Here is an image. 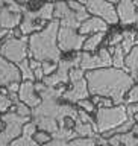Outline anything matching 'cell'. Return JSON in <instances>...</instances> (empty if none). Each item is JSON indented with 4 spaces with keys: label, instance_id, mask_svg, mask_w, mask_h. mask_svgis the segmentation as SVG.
I'll return each instance as SVG.
<instances>
[{
    "label": "cell",
    "instance_id": "30",
    "mask_svg": "<svg viewBox=\"0 0 138 146\" xmlns=\"http://www.w3.org/2000/svg\"><path fill=\"white\" fill-rule=\"evenodd\" d=\"M9 146H40L34 140V137H27V135H20L18 139H15Z\"/></svg>",
    "mask_w": 138,
    "mask_h": 146
},
{
    "label": "cell",
    "instance_id": "18",
    "mask_svg": "<svg viewBox=\"0 0 138 146\" xmlns=\"http://www.w3.org/2000/svg\"><path fill=\"white\" fill-rule=\"evenodd\" d=\"M125 67L131 73V76L137 79L138 78V46L132 47V50L126 55L125 58Z\"/></svg>",
    "mask_w": 138,
    "mask_h": 146
},
{
    "label": "cell",
    "instance_id": "27",
    "mask_svg": "<svg viewBox=\"0 0 138 146\" xmlns=\"http://www.w3.org/2000/svg\"><path fill=\"white\" fill-rule=\"evenodd\" d=\"M71 12V9L70 6H68V3L65 2H58V3H55V12H53V17H55V20H62L65 15H68V14Z\"/></svg>",
    "mask_w": 138,
    "mask_h": 146
},
{
    "label": "cell",
    "instance_id": "32",
    "mask_svg": "<svg viewBox=\"0 0 138 146\" xmlns=\"http://www.w3.org/2000/svg\"><path fill=\"white\" fill-rule=\"evenodd\" d=\"M14 111H15L18 116H23V117H29L30 114H32V111L29 110V107H27L26 104L20 102V100H18L17 104H14Z\"/></svg>",
    "mask_w": 138,
    "mask_h": 146
},
{
    "label": "cell",
    "instance_id": "56",
    "mask_svg": "<svg viewBox=\"0 0 138 146\" xmlns=\"http://www.w3.org/2000/svg\"><path fill=\"white\" fill-rule=\"evenodd\" d=\"M137 27H138V20H137Z\"/></svg>",
    "mask_w": 138,
    "mask_h": 146
},
{
    "label": "cell",
    "instance_id": "6",
    "mask_svg": "<svg viewBox=\"0 0 138 146\" xmlns=\"http://www.w3.org/2000/svg\"><path fill=\"white\" fill-rule=\"evenodd\" d=\"M11 36L0 46V56H3L5 59H8L12 64L15 62L18 66L23 61H26L27 38H11Z\"/></svg>",
    "mask_w": 138,
    "mask_h": 146
},
{
    "label": "cell",
    "instance_id": "20",
    "mask_svg": "<svg viewBox=\"0 0 138 146\" xmlns=\"http://www.w3.org/2000/svg\"><path fill=\"white\" fill-rule=\"evenodd\" d=\"M65 87L61 85V87H46V88L40 93V98L41 100H58L59 98H62L64 93H65Z\"/></svg>",
    "mask_w": 138,
    "mask_h": 146
},
{
    "label": "cell",
    "instance_id": "12",
    "mask_svg": "<svg viewBox=\"0 0 138 146\" xmlns=\"http://www.w3.org/2000/svg\"><path fill=\"white\" fill-rule=\"evenodd\" d=\"M18 98H20V102L26 104L29 108H36L41 104V98H40V96H36L35 84L32 81H24L20 85Z\"/></svg>",
    "mask_w": 138,
    "mask_h": 146
},
{
    "label": "cell",
    "instance_id": "19",
    "mask_svg": "<svg viewBox=\"0 0 138 146\" xmlns=\"http://www.w3.org/2000/svg\"><path fill=\"white\" fill-rule=\"evenodd\" d=\"M34 122L36 128H40L44 132H49V134H53L59 129V123L50 117H34Z\"/></svg>",
    "mask_w": 138,
    "mask_h": 146
},
{
    "label": "cell",
    "instance_id": "3",
    "mask_svg": "<svg viewBox=\"0 0 138 146\" xmlns=\"http://www.w3.org/2000/svg\"><path fill=\"white\" fill-rule=\"evenodd\" d=\"M34 117H50L55 119L59 126H65V117H70L73 122L79 123V114L71 105L59 104L58 100H41V104L36 108L32 110Z\"/></svg>",
    "mask_w": 138,
    "mask_h": 146
},
{
    "label": "cell",
    "instance_id": "33",
    "mask_svg": "<svg viewBox=\"0 0 138 146\" xmlns=\"http://www.w3.org/2000/svg\"><path fill=\"white\" fill-rule=\"evenodd\" d=\"M14 102L8 98V94H2L0 93V113H8V110L11 108V105Z\"/></svg>",
    "mask_w": 138,
    "mask_h": 146
},
{
    "label": "cell",
    "instance_id": "7",
    "mask_svg": "<svg viewBox=\"0 0 138 146\" xmlns=\"http://www.w3.org/2000/svg\"><path fill=\"white\" fill-rule=\"evenodd\" d=\"M81 66V53H77L71 59H62L58 64V70L50 76H44L43 84L46 87H56L58 84H65L70 81V70Z\"/></svg>",
    "mask_w": 138,
    "mask_h": 146
},
{
    "label": "cell",
    "instance_id": "54",
    "mask_svg": "<svg viewBox=\"0 0 138 146\" xmlns=\"http://www.w3.org/2000/svg\"><path fill=\"white\" fill-rule=\"evenodd\" d=\"M134 5H135V8H138V2H135Z\"/></svg>",
    "mask_w": 138,
    "mask_h": 146
},
{
    "label": "cell",
    "instance_id": "1",
    "mask_svg": "<svg viewBox=\"0 0 138 146\" xmlns=\"http://www.w3.org/2000/svg\"><path fill=\"white\" fill-rule=\"evenodd\" d=\"M88 91L93 96L111 99L114 105H121L126 91L134 87V78L120 68L105 67L85 73Z\"/></svg>",
    "mask_w": 138,
    "mask_h": 146
},
{
    "label": "cell",
    "instance_id": "4",
    "mask_svg": "<svg viewBox=\"0 0 138 146\" xmlns=\"http://www.w3.org/2000/svg\"><path fill=\"white\" fill-rule=\"evenodd\" d=\"M127 120L126 105H114L111 108H99L96 113V126L97 131L106 134L109 131L117 129L121 123Z\"/></svg>",
    "mask_w": 138,
    "mask_h": 146
},
{
    "label": "cell",
    "instance_id": "25",
    "mask_svg": "<svg viewBox=\"0 0 138 146\" xmlns=\"http://www.w3.org/2000/svg\"><path fill=\"white\" fill-rule=\"evenodd\" d=\"M75 132L79 137H93L94 135V129H93V125L91 123H76L75 125Z\"/></svg>",
    "mask_w": 138,
    "mask_h": 146
},
{
    "label": "cell",
    "instance_id": "5",
    "mask_svg": "<svg viewBox=\"0 0 138 146\" xmlns=\"http://www.w3.org/2000/svg\"><path fill=\"white\" fill-rule=\"evenodd\" d=\"M2 122L6 123V128L0 131V146H9L15 139L23 134V126L29 122V117L18 116L15 111H8L2 114Z\"/></svg>",
    "mask_w": 138,
    "mask_h": 146
},
{
    "label": "cell",
    "instance_id": "50",
    "mask_svg": "<svg viewBox=\"0 0 138 146\" xmlns=\"http://www.w3.org/2000/svg\"><path fill=\"white\" fill-rule=\"evenodd\" d=\"M6 35H11V32H9L8 29H2V31H0V40L5 38Z\"/></svg>",
    "mask_w": 138,
    "mask_h": 146
},
{
    "label": "cell",
    "instance_id": "22",
    "mask_svg": "<svg viewBox=\"0 0 138 146\" xmlns=\"http://www.w3.org/2000/svg\"><path fill=\"white\" fill-rule=\"evenodd\" d=\"M103 36H105V34L103 32H100V34H94V35H91V36H88L86 38V41L84 43V49L85 52H93V50H96L97 49V46L102 43V40H103Z\"/></svg>",
    "mask_w": 138,
    "mask_h": 146
},
{
    "label": "cell",
    "instance_id": "11",
    "mask_svg": "<svg viewBox=\"0 0 138 146\" xmlns=\"http://www.w3.org/2000/svg\"><path fill=\"white\" fill-rule=\"evenodd\" d=\"M90 96V91H88V84H86V79L77 81V82H73L71 84V88L67 90L64 93L62 98L67 100V102H71V104H77L81 100L86 99Z\"/></svg>",
    "mask_w": 138,
    "mask_h": 146
},
{
    "label": "cell",
    "instance_id": "8",
    "mask_svg": "<svg viewBox=\"0 0 138 146\" xmlns=\"http://www.w3.org/2000/svg\"><path fill=\"white\" fill-rule=\"evenodd\" d=\"M84 5L90 14H94V17L102 18L106 25H117L118 23L117 9L114 8L112 3L105 2V0H86V2H84Z\"/></svg>",
    "mask_w": 138,
    "mask_h": 146
},
{
    "label": "cell",
    "instance_id": "9",
    "mask_svg": "<svg viewBox=\"0 0 138 146\" xmlns=\"http://www.w3.org/2000/svg\"><path fill=\"white\" fill-rule=\"evenodd\" d=\"M86 38L84 35L77 34L75 29H68V27H59L58 32V46L61 52H70V50H79L84 47V43Z\"/></svg>",
    "mask_w": 138,
    "mask_h": 146
},
{
    "label": "cell",
    "instance_id": "29",
    "mask_svg": "<svg viewBox=\"0 0 138 146\" xmlns=\"http://www.w3.org/2000/svg\"><path fill=\"white\" fill-rule=\"evenodd\" d=\"M120 143L123 146H138V137L134 132H126V134H118Z\"/></svg>",
    "mask_w": 138,
    "mask_h": 146
},
{
    "label": "cell",
    "instance_id": "37",
    "mask_svg": "<svg viewBox=\"0 0 138 146\" xmlns=\"http://www.w3.org/2000/svg\"><path fill=\"white\" fill-rule=\"evenodd\" d=\"M36 134V125L35 122H27L24 126H23V135L27 137H34Z\"/></svg>",
    "mask_w": 138,
    "mask_h": 146
},
{
    "label": "cell",
    "instance_id": "41",
    "mask_svg": "<svg viewBox=\"0 0 138 146\" xmlns=\"http://www.w3.org/2000/svg\"><path fill=\"white\" fill-rule=\"evenodd\" d=\"M77 114H79V120L82 122V123H96V122H93V119H91V116H90V113H86V111H84V110H79L77 111Z\"/></svg>",
    "mask_w": 138,
    "mask_h": 146
},
{
    "label": "cell",
    "instance_id": "38",
    "mask_svg": "<svg viewBox=\"0 0 138 146\" xmlns=\"http://www.w3.org/2000/svg\"><path fill=\"white\" fill-rule=\"evenodd\" d=\"M81 79H84V70H82L81 67L71 68V70H70V81H71V84H73V82L81 81Z\"/></svg>",
    "mask_w": 138,
    "mask_h": 146
},
{
    "label": "cell",
    "instance_id": "49",
    "mask_svg": "<svg viewBox=\"0 0 138 146\" xmlns=\"http://www.w3.org/2000/svg\"><path fill=\"white\" fill-rule=\"evenodd\" d=\"M46 88V85L43 84V82H38V84H35V91H38V93H41Z\"/></svg>",
    "mask_w": 138,
    "mask_h": 146
},
{
    "label": "cell",
    "instance_id": "46",
    "mask_svg": "<svg viewBox=\"0 0 138 146\" xmlns=\"http://www.w3.org/2000/svg\"><path fill=\"white\" fill-rule=\"evenodd\" d=\"M114 105V102L108 98H100V102H99V108H111Z\"/></svg>",
    "mask_w": 138,
    "mask_h": 146
},
{
    "label": "cell",
    "instance_id": "10",
    "mask_svg": "<svg viewBox=\"0 0 138 146\" xmlns=\"http://www.w3.org/2000/svg\"><path fill=\"white\" fill-rule=\"evenodd\" d=\"M21 73L17 66L9 62L8 59L0 56V87L2 85H11L12 82H20Z\"/></svg>",
    "mask_w": 138,
    "mask_h": 146
},
{
    "label": "cell",
    "instance_id": "39",
    "mask_svg": "<svg viewBox=\"0 0 138 146\" xmlns=\"http://www.w3.org/2000/svg\"><path fill=\"white\" fill-rule=\"evenodd\" d=\"M129 104H138V85L132 87L129 90V96L126 99V105H129Z\"/></svg>",
    "mask_w": 138,
    "mask_h": 146
},
{
    "label": "cell",
    "instance_id": "45",
    "mask_svg": "<svg viewBox=\"0 0 138 146\" xmlns=\"http://www.w3.org/2000/svg\"><path fill=\"white\" fill-rule=\"evenodd\" d=\"M126 111H127V116L134 117L135 114H138V104H129V105H126Z\"/></svg>",
    "mask_w": 138,
    "mask_h": 146
},
{
    "label": "cell",
    "instance_id": "31",
    "mask_svg": "<svg viewBox=\"0 0 138 146\" xmlns=\"http://www.w3.org/2000/svg\"><path fill=\"white\" fill-rule=\"evenodd\" d=\"M97 140L93 137H77V139L70 141V146H96Z\"/></svg>",
    "mask_w": 138,
    "mask_h": 146
},
{
    "label": "cell",
    "instance_id": "53",
    "mask_svg": "<svg viewBox=\"0 0 138 146\" xmlns=\"http://www.w3.org/2000/svg\"><path fill=\"white\" fill-rule=\"evenodd\" d=\"M2 123H3V122H2V119H0V129H2Z\"/></svg>",
    "mask_w": 138,
    "mask_h": 146
},
{
    "label": "cell",
    "instance_id": "28",
    "mask_svg": "<svg viewBox=\"0 0 138 146\" xmlns=\"http://www.w3.org/2000/svg\"><path fill=\"white\" fill-rule=\"evenodd\" d=\"M18 70L21 73V78H24L26 81H34L35 79V75H34V70L30 68L29 66V61H23L21 64H18Z\"/></svg>",
    "mask_w": 138,
    "mask_h": 146
},
{
    "label": "cell",
    "instance_id": "23",
    "mask_svg": "<svg viewBox=\"0 0 138 146\" xmlns=\"http://www.w3.org/2000/svg\"><path fill=\"white\" fill-rule=\"evenodd\" d=\"M53 139H58V140H65V141H71V140H75L77 139V135L75 131H71L70 128H67V126H59V129L56 132H53Z\"/></svg>",
    "mask_w": 138,
    "mask_h": 146
},
{
    "label": "cell",
    "instance_id": "55",
    "mask_svg": "<svg viewBox=\"0 0 138 146\" xmlns=\"http://www.w3.org/2000/svg\"><path fill=\"white\" fill-rule=\"evenodd\" d=\"M135 43H138V35H137V40H135Z\"/></svg>",
    "mask_w": 138,
    "mask_h": 146
},
{
    "label": "cell",
    "instance_id": "44",
    "mask_svg": "<svg viewBox=\"0 0 138 146\" xmlns=\"http://www.w3.org/2000/svg\"><path fill=\"white\" fill-rule=\"evenodd\" d=\"M120 41H123V34H118V32H116V34H112V36L109 38V44L116 47V46L120 43Z\"/></svg>",
    "mask_w": 138,
    "mask_h": 146
},
{
    "label": "cell",
    "instance_id": "48",
    "mask_svg": "<svg viewBox=\"0 0 138 146\" xmlns=\"http://www.w3.org/2000/svg\"><path fill=\"white\" fill-rule=\"evenodd\" d=\"M8 91H9V93H17V91H20V85H18V82H12L11 85H8Z\"/></svg>",
    "mask_w": 138,
    "mask_h": 146
},
{
    "label": "cell",
    "instance_id": "47",
    "mask_svg": "<svg viewBox=\"0 0 138 146\" xmlns=\"http://www.w3.org/2000/svg\"><path fill=\"white\" fill-rule=\"evenodd\" d=\"M34 75H35V79H38V81H43V79H44L43 67H40V68H35V70H34Z\"/></svg>",
    "mask_w": 138,
    "mask_h": 146
},
{
    "label": "cell",
    "instance_id": "17",
    "mask_svg": "<svg viewBox=\"0 0 138 146\" xmlns=\"http://www.w3.org/2000/svg\"><path fill=\"white\" fill-rule=\"evenodd\" d=\"M82 70H97V68H105V64L102 62L99 55H90L88 52L81 53V66Z\"/></svg>",
    "mask_w": 138,
    "mask_h": 146
},
{
    "label": "cell",
    "instance_id": "35",
    "mask_svg": "<svg viewBox=\"0 0 138 146\" xmlns=\"http://www.w3.org/2000/svg\"><path fill=\"white\" fill-rule=\"evenodd\" d=\"M56 70H58L56 62H50V61H44L43 62V73H44V76H50L52 73H55Z\"/></svg>",
    "mask_w": 138,
    "mask_h": 146
},
{
    "label": "cell",
    "instance_id": "57",
    "mask_svg": "<svg viewBox=\"0 0 138 146\" xmlns=\"http://www.w3.org/2000/svg\"><path fill=\"white\" fill-rule=\"evenodd\" d=\"M0 93H2V88H0Z\"/></svg>",
    "mask_w": 138,
    "mask_h": 146
},
{
    "label": "cell",
    "instance_id": "43",
    "mask_svg": "<svg viewBox=\"0 0 138 146\" xmlns=\"http://www.w3.org/2000/svg\"><path fill=\"white\" fill-rule=\"evenodd\" d=\"M43 146H70V141H65V140H58V139H53L50 140L49 143H46Z\"/></svg>",
    "mask_w": 138,
    "mask_h": 146
},
{
    "label": "cell",
    "instance_id": "24",
    "mask_svg": "<svg viewBox=\"0 0 138 146\" xmlns=\"http://www.w3.org/2000/svg\"><path fill=\"white\" fill-rule=\"evenodd\" d=\"M135 40H137V34L134 31H125L123 32V41H121L123 52L129 53L132 50V46L135 44Z\"/></svg>",
    "mask_w": 138,
    "mask_h": 146
},
{
    "label": "cell",
    "instance_id": "34",
    "mask_svg": "<svg viewBox=\"0 0 138 146\" xmlns=\"http://www.w3.org/2000/svg\"><path fill=\"white\" fill-rule=\"evenodd\" d=\"M99 56H100V59H102V62L105 64V67H111L112 66V55L109 53L108 49H100Z\"/></svg>",
    "mask_w": 138,
    "mask_h": 146
},
{
    "label": "cell",
    "instance_id": "2",
    "mask_svg": "<svg viewBox=\"0 0 138 146\" xmlns=\"http://www.w3.org/2000/svg\"><path fill=\"white\" fill-rule=\"evenodd\" d=\"M61 27L59 20H52L41 32L29 36V56L40 62L61 61V49L58 46V32Z\"/></svg>",
    "mask_w": 138,
    "mask_h": 146
},
{
    "label": "cell",
    "instance_id": "40",
    "mask_svg": "<svg viewBox=\"0 0 138 146\" xmlns=\"http://www.w3.org/2000/svg\"><path fill=\"white\" fill-rule=\"evenodd\" d=\"M77 105L84 110V111H86V113H93L94 110H96V105L91 102L90 99H84V100H81V102H77Z\"/></svg>",
    "mask_w": 138,
    "mask_h": 146
},
{
    "label": "cell",
    "instance_id": "14",
    "mask_svg": "<svg viewBox=\"0 0 138 146\" xmlns=\"http://www.w3.org/2000/svg\"><path fill=\"white\" fill-rule=\"evenodd\" d=\"M36 20H40L36 11H29V9H27V11L23 14V20L20 23V32H21V34H24V35H29L34 31L41 32V31H43V29H41L43 25H38Z\"/></svg>",
    "mask_w": 138,
    "mask_h": 146
},
{
    "label": "cell",
    "instance_id": "13",
    "mask_svg": "<svg viewBox=\"0 0 138 146\" xmlns=\"http://www.w3.org/2000/svg\"><path fill=\"white\" fill-rule=\"evenodd\" d=\"M117 15L118 20L121 21V25H132V23H137L138 20V12L134 2H129V0H123L117 5Z\"/></svg>",
    "mask_w": 138,
    "mask_h": 146
},
{
    "label": "cell",
    "instance_id": "26",
    "mask_svg": "<svg viewBox=\"0 0 138 146\" xmlns=\"http://www.w3.org/2000/svg\"><path fill=\"white\" fill-rule=\"evenodd\" d=\"M53 12H55V5L53 3H46V5H43V6L38 9V11H36L38 18H40L41 21L53 18Z\"/></svg>",
    "mask_w": 138,
    "mask_h": 146
},
{
    "label": "cell",
    "instance_id": "52",
    "mask_svg": "<svg viewBox=\"0 0 138 146\" xmlns=\"http://www.w3.org/2000/svg\"><path fill=\"white\" fill-rule=\"evenodd\" d=\"M132 132H134V134H138V125L137 123H135V126L132 128Z\"/></svg>",
    "mask_w": 138,
    "mask_h": 146
},
{
    "label": "cell",
    "instance_id": "16",
    "mask_svg": "<svg viewBox=\"0 0 138 146\" xmlns=\"http://www.w3.org/2000/svg\"><path fill=\"white\" fill-rule=\"evenodd\" d=\"M21 23V14L11 12L6 6H0V27L11 31Z\"/></svg>",
    "mask_w": 138,
    "mask_h": 146
},
{
    "label": "cell",
    "instance_id": "42",
    "mask_svg": "<svg viewBox=\"0 0 138 146\" xmlns=\"http://www.w3.org/2000/svg\"><path fill=\"white\" fill-rule=\"evenodd\" d=\"M68 6L73 12H82V11H86L85 5L81 3V2H68Z\"/></svg>",
    "mask_w": 138,
    "mask_h": 146
},
{
    "label": "cell",
    "instance_id": "36",
    "mask_svg": "<svg viewBox=\"0 0 138 146\" xmlns=\"http://www.w3.org/2000/svg\"><path fill=\"white\" fill-rule=\"evenodd\" d=\"M34 140L36 141L38 145H46V143H49L50 141V135H49V132H44V131H40V132H36V134L34 135Z\"/></svg>",
    "mask_w": 138,
    "mask_h": 146
},
{
    "label": "cell",
    "instance_id": "21",
    "mask_svg": "<svg viewBox=\"0 0 138 146\" xmlns=\"http://www.w3.org/2000/svg\"><path fill=\"white\" fill-rule=\"evenodd\" d=\"M109 53L112 55V66L114 68H120L125 67V52H123L121 46H116V47L109 49Z\"/></svg>",
    "mask_w": 138,
    "mask_h": 146
},
{
    "label": "cell",
    "instance_id": "51",
    "mask_svg": "<svg viewBox=\"0 0 138 146\" xmlns=\"http://www.w3.org/2000/svg\"><path fill=\"white\" fill-rule=\"evenodd\" d=\"M94 105H99V102H100V96H93V100H91Z\"/></svg>",
    "mask_w": 138,
    "mask_h": 146
},
{
    "label": "cell",
    "instance_id": "15",
    "mask_svg": "<svg viewBox=\"0 0 138 146\" xmlns=\"http://www.w3.org/2000/svg\"><path fill=\"white\" fill-rule=\"evenodd\" d=\"M108 31V25L105 23L102 18L97 17H90L88 20H85L79 27L81 35H86V34H100V32H106Z\"/></svg>",
    "mask_w": 138,
    "mask_h": 146
}]
</instances>
